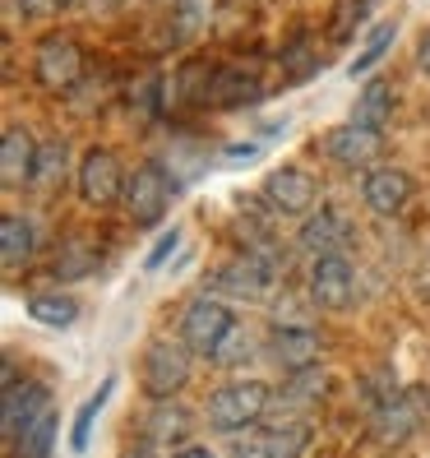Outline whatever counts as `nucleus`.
<instances>
[{"mask_svg":"<svg viewBox=\"0 0 430 458\" xmlns=\"http://www.w3.org/2000/svg\"><path fill=\"white\" fill-rule=\"evenodd\" d=\"M264 412H268V385H259V380H232L223 389H213L208 408H204L208 426L223 430V436H240V430H250Z\"/></svg>","mask_w":430,"mask_h":458,"instance_id":"obj_1","label":"nucleus"},{"mask_svg":"<svg viewBox=\"0 0 430 458\" xmlns=\"http://www.w3.org/2000/svg\"><path fill=\"white\" fill-rule=\"evenodd\" d=\"M319 148H325V157L333 167L342 172H375V167H384L380 157H384V130H375V125H361V121H347V125H333L325 140H319Z\"/></svg>","mask_w":430,"mask_h":458,"instance_id":"obj_2","label":"nucleus"},{"mask_svg":"<svg viewBox=\"0 0 430 458\" xmlns=\"http://www.w3.org/2000/svg\"><path fill=\"white\" fill-rule=\"evenodd\" d=\"M172 199H176V181L163 172V163H139V167L125 176L121 204H125V213H130L139 227L163 223L167 208H172Z\"/></svg>","mask_w":430,"mask_h":458,"instance_id":"obj_3","label":"nucleus"},{"mask_svg":"<svg viewBox=\"0 0 430 458\" xmlns=\"http://www.w3.org/2000/svg\"><path fill=\"white\" fill-rule=\"evenodd\" d=\"M426 408H430L426 389H393L389 398L375 403V412H370L375 440H380V445H402V440H412L417 430H421V421H426Z\"/></svg>","mask_w":430,"mask_h":458,"instance_id":"obj_4","label":"nucleus"},{"mask_svg":"<svg viewBox=\"0 0 430 458\" xmlns=\"http://www.w3.org/2000/svg\"><path fill=\"white\" fill-rule=\"evenodd\" d=\"M190 347H185L181 338L172 343V338H157V343H148V352H144V389H148V398H172V394H181L185 385H190Z\"/></svg>","mask_w":430,"mask_h":458,"instance_id":"obj_5","label":"nucleus"},{"mask_svg":"<svg viewBox=\"0 0 430 458\" xmlns=\"http://www.w3.org/2000/svg\"><path fill=\"white\" fill-rule=\"evenodd\" d=\"M232 325H236V315H232V306L223 301V296H195L181 315V343L199 357H213V347L227 338Z\"/></svg>","mask_w":430,"mask_h":458,"instance_id":"obj_6","label":"nucleus"},{"mask_svg":"<svg viewBox=\"0 0 430 458\" xmlns=\"http://www.w3.org/2000/svg\"><path fill=\"white\" fill-rule=\"evenodd\" d=\"M306 287H310V306L315 310H329V315L347 310V306H352V296H357L352 259H347V255H319V259H310Z\"/></svg>","mask_w":430,"mask_h":458,"instance_id":"obj_7","label":"nucleus"},{"mask_svg":"<svg viewBox=\"0 0 430 458\" xmlns=\"http://www.w3.org/2000/svg\"><path fill=\"white\" fill-rule=\"evenodd\" d=\"M79 74H84V51H79L74 38L65 33H51L38 42V56H33V79L51 93H65L79 84Z\"/></svg>","mask_w":430,"mask_h":458,"instance_id":"obj_8","label":"nucleus"},{"mask_svg":"<svg viewBox=\"0 0 430 458\" xmlns=\"http://www.w3.org/2000/svg\"><path fill=\"white\" fill-rule=\"evenodd\" d=\"M79 195H84L89 208H106L125 195V172L116 163L112 148L93 144L84 157H79Z\"/></svg>","mask_w":430,"mask_h":458,"instance_id":"obj_9","label":"nucleus"},{"mask_svg":"<svg viewBox=\"0 0 430 458\" xmlns=\"http://www.w3.org/2000/svg\"><path fill=\"white\" fill-rule=\"evenodd\" d=\"M264 204L282 218H310L319 204V181L306 167H278L264 181Z\"/></svg>","mask_w":430,"mask_h":458,"instance_id":"obj_10","label":"nucleus"},{"mask_svg":"<svg viewBox=\"0 0 430 458\" xmlns=\"http://www.w3.org/2000/svg\"><path fill=\"white\" fill-rule=\"evenodd\" d=\"M297 241H301V250L310 259H319V255H347V250H352V223H347V213L338 204H319L310 218L301 223Z\"/></svg>","mask_w":430,"mask_h":458,"instance_id":"obj_11","label":"nucleus"},{"mask_svg":"<svg viewBox=\"0 0 430 458\" xmlns=\"http://www.w3.org/2000/svg\"><path fill=\"white\" fill-rule=\"evenodd\" d=\"M417 185L402 167H375L361 176V204L375 213V218H398L402 208L412 204Z\"/></svg>","mask_w":430,"mask_h":458,"instance_id":"obj_12","label":"nucleus"},{"mask_svg":"<svg viewBox=\"0 0 430 458\" xmlns=\"http://www.w3.org/2000/svg\"><path fill=\"white\" fill-rule=\"evenodd\" d=\"M46 408H51V403H46V389H38V385H29V380H19L14 366L5 361V421H0L5 440L14 445V440H19L23 430H29Z\"/></svg>","mask_w":430,"mask_h":458,"instance_id":"obj_13","label":"nucleus"},{"mask_svg":"<svg viewBox=\"0 0 430 458\" xmlns=\"http://www.w3.org/2000/svg\"><path fill=\"white\" fill-rule=\"evenodd\" d=\"M190 436H195V417L181 408V403H172V398H163L157 408L144 417V449H185L190 445Z\"/></svg>","mask_w":430,"mask_h":458,"instance_id":"obj_14","label":"nucleus"},{"mask_svg":"<svg viewBox=\"0 0 430 458\" xmlns=\"http://www.w3.org/2000/svg\"><path fill=\"white\" fill-rule=\"evenodd\" d=\"M268 357H274L287 375L310 370L319 361V334L310 325H274V334H268Z\"/></svg>","mask_w":430,"mask_h":458,"instance_id":"obj_15","label":"nucleus"},{"mask_svg":"<svg viewBox=\"0 0 430 458\" xmlns=\"http://www.w3.org/2000/svg\"><path fill=\"white\" fill-rule=\"evenodd\" d=\"M38 153L42 144L33 140L23 125H5V140H0V181L19 191V185H29L33 172H38Z\"/></svg>","mask_w":430,"mask_h":458,"instance_id":"obj_16","label":"nucleus"},{"mask_svg":"<svg viewBox=\"0 0 430 458\" xmlns=\"http://www.w3.org/2000/svg\"><path fill=\"white\" fill-rule=\"evenodd\" d=\"M33 246H38L33 223L19 218V213H5V218H0V259H5L10 274H19V268L33 259Z\"/></svg>","mask_w":430,"mask_h":458,"instance_id":"obj_17","label":"nucleus"},{"mask_svg":"<svg viewBox=\"0 0 430 458\" xmlns=\"http://www.w3.org/2000/svg\"><path fill=\"white\" fill-rule=\"evenodd\" d=\"M352 121L375 125V130H384V125L393 121V84H389V79H366V89L357 93Z\"/></svg>","mask_w":430,"mask_h":458,"instance_id":"obj_18","label":"nucleus"},{"mask_svg":"<svg viewBox=\"0 0 430 458\" xmlns=\"http://www.w3.org/2000/svg\"><path fill=\"white\" fill-rule=\"evenodd\" d=\"M29 315L46 329H70L79 319V301L65 292H38V296H29Z\"/></svg>","mask_w":430,"mask_h":458,"instance_id":"obj_19","label":"nucleus"},{"mask_svg":"<svg viewBox=\"0 0 430 458\" xmlns=\"http://www.w3.org/2000/svg\"><path fill=\"white\" fill-rule=\"evenodd\" d=\"M393 38H398V19H384V23H375V29L366 33V42H361V51L352 56V65H347V74H370L375 65H380L384 56H389V47H393Z\"/></svg>","mask_w":430,"mask_h":458,"instance_id":"obj_20","label":"nucleus"},{"mask_svg":"<svg viewBox=\"0 0 430 458\" xmlns=\"http://www.w3.org/2000/svg\"><path fill=\"white\" fill-rule=\"evenodd\" d=\"M112 389H116V380H102L97 394L84 398V408L74 412V430H70V449H74V454H84V449H89V440H93V421L102 417V408H106V398H112Z\"/></svg>","mask_w":430,"mask_h":458,"instance_id":"obj_21","label":"nucleus"},{"mask_svg":"<svg viewBox=\"0 0 430 458\" xmlns=\"http://www.w3.org/2000/svg\"><path fill=\"white\" fill-rule=\"evenodd\" d=\"M310 445V426L306 421H282L278 430L264 436V458H301Z\"/></svg>","mask_w":430,"mask_h":458,"instance_id":"obj_22","label":"nucleus"},{"mask_svg":"<svg viewBox=\"0 0 430 458\" xmlns=\"http://www.w3.org/2000/svg\"><path fill=\"white\" fill-rule=\"evenodd\" d=\"M255 343H259V338H255L246 325H232V329H227V338H223L218 347H213V357H208V361H213V366L236 370V366H246V361L255 357Z\"/></svg>","mask_w":430,"mask_h":458,"instance_id":"obj_23","label":"nucleus"},{"mask_svg":"<svg viewBox=\"0 0 430 458\" xmlns=\"http://www.w3.org/2000/svg\"><path fill=\"white\" fill-rule=\"evenodd\" d=\"M51 440H56V412L46 408V412L14 440V454H19V458H46V454H51Z\"/></svg>","mask_w":430,"mask_h":458,"instance_id":"obj_24","label":"nucleus"},{"mask_svg":"<svg viewBox=\"0 0 430 458\" xmlns=\"http://www.w3.org/2000/svg\"><path fill=\"white\" fill-rule=\"evenodd\" d=\"M97 264V255L89 250V246H65L61 255H56V264H51V278H84L89 274V268Z\"/></svg>","mask_w":430,"mask_h":458,"instance_id":"obj_25","label":"nucleus"},{"mask_svg":"<svg viewBox=\"0 0 430 458\" xmlns=\"http://www.w3.org/2000/svg\"><path fill=\"white\" fill-rule=\"evenodd\" d=\"M61 176H65V144H61V140H56V144H42L33 181H38V185H51V181H61Z\"/></svg>","mask_w":430,"mask_h":458,"instance_id":"obj_26","label":"nucleus"},{"mask_svg":"<svg viewBox=\"0 0 430 458\" xmlns=\"http://www.w3.org/2000/svg\"><path fill=\"white\" fill-rule=\"evenodd\" d=\"M70 5H79V0H14V10H19V14H29V19H51V14H65Z\"/></svg>","mask_w":430,"mask_h":458,"instance_id":"obj_27","label":"nucleus"},{"mask_svg":"<svg viewBox=\"0 0 430 458\" xmlns=\"http://www.w3.org/2000/svg\"><path fill=\"white\" fill-rule=\"evenodd\" d=\"M176 246H181V232L172 227V232H167V236H163V241H157V246L148 250V259H144V268H163V264H167V259L176 255Z\"/></svg>","mask_w":430,"mask_h":458,"instance_id":"obj_28","label":"nucleus"},{"mask_svg":"<svg viewBox=\"0 0 430 458\" xmlns=\"http://www.w3.org/2000/svg\"><path fill=\"white\" fill-rule=\"evenodd\" d=\"M417 70L430 74V29H421V38H417Z\"/></svg>","mask_w":430,"mask_h":458,"instance_id":"obj_29","label":"nucleus"},{"mask_svg":"<svg viewBox=\"0 0 430 458\" xmlns=\"http://www.w3.org/2000/svg\"><path fill=\"white\" fill-rule=\"evenodd\" d=\"M172 458H218L213 449H204V445H185V449H176Z\"/></svg>","mask_w":430,"mask_h":458,"instance_id":"obj_30","label":"nucleus"},{"mask_svg":"<svg viewBox=\"0 0 430 458\" xmlns=\"http://www.w3.org/2000/svg\"><path fill=\"white\" fill-rule=\"evenodd\" d=\"M125 458H153V454H148V449H139V454H125Z\"/></svg>","mask_w":430,"mask_h":458,"instance_id":"obj_31","label":"nucleus"}]
</instances>
